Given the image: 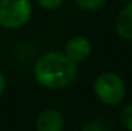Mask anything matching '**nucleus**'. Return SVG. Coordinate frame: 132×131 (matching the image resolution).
Returning a JSON list of instances; mask_svg holds the SVG:
<instances>
[{
	"label": "nucleus",
	"instance_id": "nucleus-1",
	"mask_svg": "<svg viewBox=\"0 0 132 131\" xmlns=\"http://www.w3.org/2000/svg\"><path fill=\"white\" fill-rule=\"evenodd\" d=\"M35 80L41 86L59 90L69 86L77 76V63L69 59L64 51H47L34 66Z\"/></svg>",
	"mask_w": 132,
	"mask_h": 131
},
{
	"label": "nucleus",
	"instance_id": "nucleus-2",
	"mask_svg": "<svg viewBox=\"0 0 132 131\" xmlns=\"http://www.w3.org/2000/svg\"><path fill=\"white\" fill-rule=\"evenodd\" d=\"M96 98L106 105H118L126 96V84L114 72H103L94 81Z\"/></svg>",
	"mask_w": 132,
	"mask_h": 131
},
{
	"label": "nucleus",
	"instance_id": "nucleus-3",
	"mask_svg": "<svg viewBox=\"0 0 132 131\" xmlns=\"http://www.w3.org/2000/svg\"><path fill=\"white\" fill-rule=\"evenodd\" d=\"M31 17V0H0V27L17 30L26 26Z\"/></svg>",
	"mask_w": 132,
	"mask_h": 131
},
{
	"label": "nucleus",
	"instance_id": "nucleus-4",
	"mask_svg": "<svg viewBox=\"0 0 132 131\" xmlns=\"http://www.w3.org/2000/svg\"><path fill=\"white\" fill-rule=\"evenodd\" d=\"M91 43L86 36L77 35L71 37L64 46V54L72 59L75 63H81L86 60L91 54Z\"/></svg>",
	"mask_w": 132,
	"mask_h": 131
},
{
	"label": "nucleus",
	"instance_id": "nucleus-5",
	"mask_svg": "<svg viewBox=\"0 0 132 131\" xmlns=\"http://www.w3.org/2000/svg\"><path fill=\"white\" fill-rule=\"evenodd\" d=\"M64 117L63 114L54 108H47L43 111L35 122L36 131H63L64 130Z\"/></svg>",
	"mask_w": 132,
	"mask_h": 131
},
{
	"label": "nucleus",
	"instance_id": "nucleus-6",
	"mask_svg": "<svg viewBox=\"0 0 132 131\" xmlns=\"http://www.w3.org/2000/svg\"><path fill=\"white\" fill-rule=\"evenodd\" d=\"M116 32L121 39L132 41V0L127 1L118 13L116 18Z\"/></svg>",
	"mask_w": 132,
	"mask_h": 131
},
{
	"label": "nucleus",
	"instance_id": "nucleus-7",
	"mask_svg": "<svg viewBox=\"0 0 132 131\" xmlns=\"http://www.w3.org/2000/svg\"><path fill=\"white\" fill-rule=\"evenodd\" d=\"M106 4V0H75V5L84 12H99Z\"/></svg>",
	"mask_w": 132,
	"mask_h": 131
},
{
	"label": "nucleus",
	"instance_id": "nucleus-8",
	"mask_svg": "<svg viewBox=\"0 0 132 131\" xmlns=\"http://www.w3.org/2000/svg\"><path fill=\"white\" fill-rule=\"evenodd\" d=\"M121 121L128 131H132V103L123 107L121 112Z\"/></svg>",
	"mask_w": 132,
	"mask_h": 131
},
{
	"label": "nucleus",
	"instance_id": "nucleus-9",
	"mask_svg": "<svg viewBox=\"0 0 132 131\" xmlns=\"http://www.w3.org/2000/svg\"><path fill=\"white\" fill-rule=\"evenodd\" d=\"M36 3L46 10H55L63 5L64 0H36Z\"/></svg>",
	"mask_w": 132,
	"mask_h": 131
},
{
	"label": "nucleus",
	"instance_id": "nucleus-10",
	"mask_svg": "<svg viewBox=\"0 0 132 131\" xmlns=\"http://www.w3.org/2000/svg\"><path fill=\"white\" fill-rule=\"evenodd\" d=\"M82 131H101V127H100V125H99L97 122L91 121V122H87V124L84 126Z\"/></svg>",
	"mask_w": 132,
	"mask_h": 131
},
{
	"label": "nucleus",
	"instance_id": "nucleus-11",
	"mask_svg": "<svg viewBox=\"0 0 132 131\" xmlns=\"http://www.w3.org/2000/svg\"><path fill=\"white\" fill-rule=\"evenodd\" d=\"M6 89V76L0 71V95L5 91Z\"/></svg>",
	"mask_w": 132,
	"mask_h": 131
},
{
	"label": "nucleus",
	"instance_id": "nucleus-12",
	"mask_svg": "<svg viewBox=\"0 0 132 131\" xmlns=\"http://www.w3.org/2000/svg\"><path fill=\"white\" fill-rule=\"evenodd\" d=\"M117 1H125V3H127V1H131V0H117Z\"/></svg>",
	"mask_w": 132,
	"mask_h": 131
},
{
	"label": "nucleus",
	"instance_id": "nucleus-13",
	"mask_svg": "<svg viewBox=\"0 0 132 131\" xmlns=\"http://www.w3.org/2000/svg\"><path fill=\"white\" fill-rule=\"evenodd\" d=\"M0 48H1V43H0Z\"/></svg>",
	"mask_w": 132,
	"mask_h": 131
},
{
	"label": "nucleus",
	"instance_id": "nucleus-14",
	"mask_svg": "<svg viewBox=\"0 0 132 131\" xmlns=\"http://www.w3.org/2000/svg\"><path fill=\"white\" fill-rule=\"evenodd\" d=\"M131 51H132V50H131Z\"/></svg>",
	"mask_w": 132,
	"mask_h": 131
}]
</instances>
